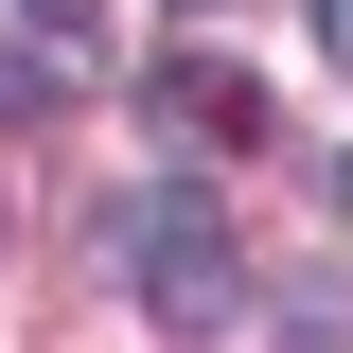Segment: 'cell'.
<instances>
[{"instance_id":"cell-1","label":"cell","mask_w":353,"mask_h":353,"mask_svg":"<svg viewBox=\"0 0 353 353\" xmlns=\"http://www.w3.org/2000/svg\"><path fill=\"white\" fill-rule=\"evenodd\" d=\"M124 283H141L159 336H230V318H248V248H230V212L194 194V176L124 194Z\"/></svg>"},{"instance_id":"cell-2","label":"cell","mask_w":353,"mask_h":353,"mask_svg":"<svg viewBox=\"0 0 353 353\" xmlns=\"http://www.w3.org/2000/svg\"><path fill=\"white\" fill-rule=\"evenodd\" d=\"M159 106H176L194 141H248V124H265V88H248V71H212V53H176V71H159Z\"/></svg>"},{"instance_id":"cell-3","label":"cell","mask_w":353,"mask_h":353,"mask_svg":"<svg viewBox=\"0 0 353 353\" xmlns=\"http://www.w3.org/2000/svg\"><path fill=\"white\" fill-rule=\"evenodd\" d=\"M71 88H53V53H0V124H53Z\"/></svg>"},{"instance_id":"cell-4","label":"cell","mask_w":353,"mask_h":353,"mask_svg":"<svg viewBox=\"0 0 353 353\" xmlns=\"http://www.w3.org/2000/svg\"><path fill=\"white\" fill-rule=\"evenodd\" d=\"M318 36H336V53H353V0H318Z\"/></svg>"},{"instance_id":"cell-5","label":"cell","mask_w":353,"mask_h":353,"mask_svg":"<svg viewBox=\"0 0 353 353\" xmlns=\"http://www.w3.org/2000/svg\"><path fill=\"white\" fill-rule=\"evenodd\" d=\"M18 18H88V0H18Z\"/></svg>"}]
</instances>
